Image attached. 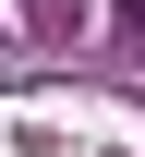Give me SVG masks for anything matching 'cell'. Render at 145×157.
Segmentation results:
<instances>
[{"mask_svg": "<svg viewBox=\"0 0 145 157\" xmlns=\"http://www.w3.org/2000/svg\"><path fill=\"white\" fill-rule=\"evenodd\" d=\"M121 24H133V36H145V0H121Z\"/></svg>", "mask_w": 145, "mask_h": 157, "instance_id": "6da1fadb", "label": "cell"}]
</instances>
